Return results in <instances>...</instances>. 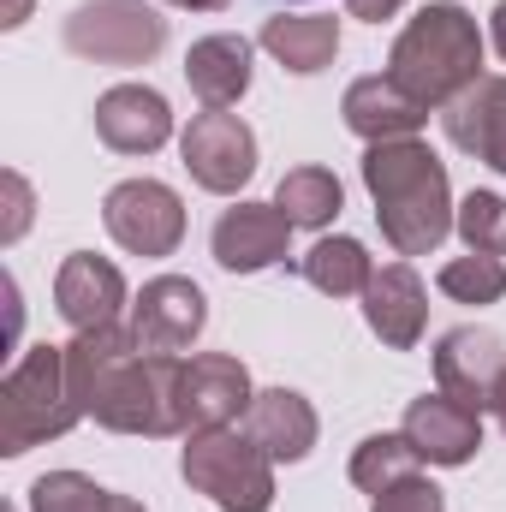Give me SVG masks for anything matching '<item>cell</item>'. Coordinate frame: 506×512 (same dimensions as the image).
<instances>
[{
    "mask_svg": "<svg viewBox=\"0 0 506 512\" xmlns=\"http://www.w3.org/2000/svg\"><path fill=\"white\" fill-rule=\"evenodd\" d=\"M30 512H143V501L90 483L84 471H48L30 483Z\"/></svg>",
    "mask_w": 506,
    "mask_h": 512,
    "instance_id": "cell-24",
    "label": "cell"
},
{
    "mask_svg": "<svg viewBox=\"0 0 506 512\" xmlns=\"http://www.w3.org/2000/svg\"><path fill=\"white\" fill-rule=\"evenodd\" d=\"M364 322L376 328V340L387 352H411L423 340V322H429V292L417 280L411 262H387L376 268V280L364 286Z\"/></svg>",
    "mask_w": 506,
    "mask_h": 512,
    "instance_id": "cell-15",
    "label": "cell"
},
{
    "mask_svg": "<svg viewBox=\"0 0 506 512\" xmlns=\"http://www.w3.org/2000/svg\"><path fill=\"white\" fill-rule=\"evenodd\" d=\"M209 328V298L197 280L185 274H155L137 304H131V340L143 352H161V358H179L197 334Z\"/></svg>",
    "mask_w": 506,
    "mask_h": 512,
    "instance_id": "cell-9",
    "label": "cell"
},
{
    "mask_svg": "<svg viewBox=\"0 0 506 512\" xmlns=\"http://www.w3.org/2000/svg\"><path fill=\"white\" fill-rule=\"evenodd\" d=\"M262 48H268L286 72L310 78V72L334 66V54H340V24H334V18H268V24H262Z\"/></svg>",
    "mask_w": 506,
    "mask_h": 512,
    "instance_id": "cell-21",
    "label": "cell"
},
{
    "mask_svg": "<svg viewBox=\"0 0 506 512\" xmlns=\"http://www.w3.org/2000/svg\"><path fill=\"white\" fill-rule=\"evenodd\" d=\"M316 405L304 399V393H292V387H268V393H256L251 411H245V435H251L256 447L280 465H298V459H310V447H316Z\"/></svg>",
    "mask_w": 506,
    "mask_h": 512,
    "instance_id": "cell-18",
    "label": "cell"
},
{
    "mask_svg": "<svg viewBox=\"0 0 506 512\" xmlns=\"http://www.w3.org/2000/svg\"><path fill=\"white\" fill-rule=\"evenodd\" d=\"M364 185L376 197L381 239L399 256H429L453 233V185H447V167L429 143H417V137L370 143Z\"/></svg>",
    "mask_w": 506,
    "mask_h": 512,
    "instance_id": "cell-2",
    "label": "cell"
},
{
    "mask_svg": "<svg viewBox=\"0 0 506 512\" xmlns=\"http://www.w3.org/2000/svg\"><path fill=\"white\" fill-rule=\"evenodd\" d=\"M66 48L96 66H143L167 48V18L143 0H84L66 18Z\"/></svg>",
    "mask_w": 506,
    "mask_h": 512,
    "instance_id": "cell-6",
    "label": "cell"
},
{
    "mask_svg": "<svg viewBox=\"0 0 506 512\" xmlns=\"http://www.w3.org/2000/svg\"><path fill=\"white\" fill-rule=\"evenodd\" d=\"M298 274H304L316 292H328V298H352V292H364V286L376 280L370 251H364L358 239H322V245H310V251L298 256Z\"/></svg>",
    "mask_w": 506,
    "mask_h": 512,
    "instance_id": "cell-22",
    "label": "cell"
},
{
    "mask_svg": "<svg viewBox=\"0 0 506 512\" xmlns=\"http://www.w3.org/2000/svg\"><path fill=\"white\" fill-rule=\"evenodd\" d=\"M441 126L453 137V149L477 155L483 167L506 173V78H477L465 96H453L441 108Z\"/></svg>",
    "mask_w": 506,
    "mask_h": 512,
    "instance_id": "cell-17",
    "label": "cell"
},
{
    "mask_svg": "<svg viewBox=\"0 0 506 512\" xmlns=\"http://www.w3.org/2000/svg\"><path fill=\"white\" fill-rule=\"evenodd\" d=\"M102 221L114 233V245H126L131 256H173L185 239V203L173 185L161 179H126L108 191Z\"/></svg>",
    "mask_w": 506,
    "mask_h": 512,
    "instance_id": "cell-8",
    "label": "cell"
},
{
    "mask_svg": "<svg viewBox=\"0 0 506 512\" xmlns=\"http://www.w3.org/2000/svg\"><path fill=\"white\" fill-rule=\"evenodd\" d=\"M54 310L72 322V334H90V328H114L120 310H126V280L108 256L72 251L54 274Z\"/></svg>",
    "mask_w": 506,
    "mask_h": 512,
    "instance_id": "cell-12",
    "label": "cell"
},
{
    "mask_svg": "<svg viewBox=\"0 0 506 512\" xmlns=\"http://www.w3.org/2000/svg\"><path fill=\"white\" fill-rule=\"evenodd\" d=\"M179 155H185V173L203 191L233 197V191L251 185V173H256V131L239 114H227V108H203L185 126V137H179Z\"/></svg>",
    "mask_w": 506,
    "mask_h": 512,
    "instance_id": "cell-7",
    "label": "cell"
},
{
    "mask_svg": "<svg viewBox=\"0 0 506 512\" xmlns=\"http://www.w3.org/2000/svg\"><path fill=\"white\" fill-rule=\"evenodd\" d=\"M96 137L120 155H155L173 137V108L149 84H120L96 102Z\"/></svg>",
    "mask_w": 506,
    "mask_h": 512,
    "instance_id": "cell-16",
    "label": "cell"
},
{
    "mask_svg": "<svg viewBox=\"0 0 506 512\" xmlns=\"http://www.w3.org/2000/svg\"><path fill=\"white\" fill-rule=\"evenodd\" d=\"M340 114H346V126L358 131L364 143H393V137H417V126L429 120V108L423 102H411L387 72L376 78H358L352 90H346V102H340Z\"/></svg>",
    "mask_w": 506,
    "mask_h": 512,
    "instance_id": "cell-19",
    "label": "cell"
},
{
    "mask_svg": "<svg viewBox=\"0 0 506 512\" xmlns=\"http://www.w3.org/2000/svg\"><path fill=\"white\" fill-rule=\"evenodd\" d=\"M405 477H417V447H411L405 429H399V435H370V441H358V453H352V483H358L364 495H381V489H393V483H405Z\"/></svg>",
    "mask_w": 506,
    "mask_h": 512,
    "instance_id": "cell-25",
    "label": "cell"
},
{
    "mask_svg": "<svg viewBox=\"0 0 506 512\" xmlns=\"http://www.w3.org/2000/svg\"><path fill=\"white\" fill-rule=\"evenodd\" d=\"M24 18H30V0H0V24L6 30H18Z\"/></svg>",
    "mask_w": 506,
    "mask_h": 512,
    "instance_id": "cell-31",
    "label": "cell"
},
{
    "mask_svg": "<svg viewBox=\"0 0 506 512\" xmlns=\"http://www.w3.org/2000/svg\"><path fill=\"white\" fill-rule=\"evenodd\" d=\"M340 203H346V191H340V179L328 167H292L280 179V191H274V209L292 227H328L340 215Z\"/></svg>",
    "mask_w": 506,
    "mask_h": 512,
    "instance_id": "cell-23",
    "label": "cell"
},
{
    "mask_svg": "<svg viewBox=\"0 0 506 512\" xmlns=\"http://www.w3.org/2000/svg\"><path fill=\"white\" fill-rule=\"evenodd\" d=\"M495 417H501V429H506V382H501V393H495Z\"/></svg>",
    "mask_w": 506,
    "mask_h": 512,
    "instance_id": "cell-34",
    "label": "cell"
},
{
    "mask_svg": "<svg viewBox=\"0 0 506 512\" xmlns=\"http://www.w3.org/2000/svg\"><path fill=\"white\" fill-rule=\"evenodd\" d=\"M185 84L197 90L203 108H233V102L251 90V42L233 36V30L191 42V54H185Z\"/></svg>",
    "mask_w": 506,
    "mask_h": 512,
    "instance_id": "cell-20",
    "label": "cell"
},
{
    "mask_svg": "<svg viewBox=\"0 0 506 512\" xmlns=\"http://www.w3.org/2000/svg\"><path fill=\"white\" fill-rule=\"evenodd\" d=\"M352 6V18H364V24H381V18H393L405 0H346Z\"/></svg>",
    "mask_w": 506,
    "mask_h": 512,
    "instance_id": "cell-30",
    "label": "cell"
},
{
    "mask_svg": "<svg viewBox=\"0 0 506 512\" xmlns=\"http://www.w3.org/2000/svg\"><path fill=\"white\" fill-rule=\"evenodd\" d=\"M256 387H251V370L227 352H203L185 364L179 376V429L197 435V429H233L245 411H251Z\"/></svg>",
    "mask_w": 506,
    "mask_h": 512,
    "instance_id": "cell-10",
    "label": "cell"
},
{
    "mask_svg": "<svg viewBox=\"0 0 506 512\" xmlns=\"http://www.w3.org/2000/svg\"><path fill=\"white\" fill-rule=\"evenodd\" d=\"M0 191H6V227H0V239H6V245H18V239H24V227H30V185H24L18 173H6V179H0Z\"/></svg>",
    "mask_w": 506,
    "mask_h": 512,
    "instance_id": "cell-29",
    "label": "cell"
},
{
    "mask_svg": "<svg viewBox=\"0 0 506 512\" xmlns=\"http://www.w3.org/2000/svg\"><path fill=\"white\" fill-rule=\"evenodd\" d=\"M209 245H215V262H221L227 274H256V268L286 262L292 221H286L274 203H233V209L215 221Z\"/></svg>",
    "mask_w": 506,
    "mask_h": 512,
    "instance_id": "cell-13",
    "label": "cell"
},
{
    "mask_svg": "<svg viewBox=\"0 0 506 512\" xmlns=\"http://www.w3.org/2000/svg\"><path fill=\"white\" fill-rule=\"evenodd\" d=\"M441 292L453 304H501L506 298V256H453L441 268Z\"/></svg>",
    "mask_w": 506,
    "mask_h": 512,
    "instance_id": "cell-26",
    "label": "cell"
},
{
    "mask_svg": "<svg viewBox=\"0 0 506 512\" xmlns=\"http://www.w3.org/2000/svg\"><path fill=\"white\" fill-rule=\"evenodd\" d=\"M84 417L72 376H66V346H30L18 370L0 382V453L18 459L54 435H66Z\"/></svg>",
    "mask_w": 506,
    "mask_h": 512,
    "instance_id": "cell-4",
    "label": "cell"
},
{
    "mask_svg": "<svg viewBox=\"0 0 506 512\" xmlns=\"http://www.w3.org/2000/svg\"><path fill=\"white\" fill-rule=\"evenodd\" d=\"M167 6H179V12H221V6H233V0H167Z\"/></svg>",
    "mask_w": 506,
    "mask_h": 512,
    "instance_id": "cell-32",
    "label": "cell"
},
{
    "mask_svg": "<svg viewBox=\"0 0 506 512\" xmlns=\"http://www.w3.org/2000/svg\"><path fill=\"white\" fill-rule=\"evenodd\" d=\"M66 376L84 405L114 435H179V358L143 352L131 328H90L66 346Z\"/></svg>",
    "mask_w": 506,
    "mask_h": 512,
    "instance_id": "cell-1",
    "label": "cell"
},
{
    "mask_svg": "<svg viewBox=\"0 0 506 512\" xmlns=\"http://www.w3.org/2000/svg\"><path fill=\"white\" fill-rule=\"evenodd\" d=\"M387 78L411 96V102H423V108H447L453 96H465L477 78H483V36H477V18L465 12V6H423L405 30H399V42H393V54H387Z\"/></svg>",
    "mask_w": 506,
    "mask_h": 512,
    "instance_id": "cell-3",
    "label": "cell"
},
{
    "mask_svg": "<svg viewBox=\"0 0 506 512\" xmlns=\"http://www.w3.org/2000/svg\"><path fill=\"white\" fill-rule=\"evenodd\" d=\"M185 483L209 495L221 512H268L274 507V459L239 429H197L179 459Z\"/></svg>",
    "mask_w": 506,
    "mask_h": 512,
    "instance_id": "cell-5",
    "label": "cell"
},
{
    "mask_svg": "<svg viewBox=\"0 0 506 512\" xmlns=\"http://www.w3.org/2000/svg\"><path fill=\"white\" fill-rule=\"evenodd\" d=\"M453 227H459V239H465L477 256H506V197H495V191H471V197L459 203Z\"/></svg>",
    "mask_w": 506,
    "mask_h": 512,
    "instance_id": "cell-27",
    "label": "cell"
},
{
    "mask_svg": "<svg viewBox=\"0 0 506 512\" xmlns=\"http://www.w3.org/2000/svg\"><path fill=\"white\" fill-rule=\"evenodd\" d=\"M405 435H411L417 459H429V465H471L483 447V411H471L447 393H423L405 405Z\"/></svg>",
    "mask_w": 506,
    "mask_h": 512,
    "instance_id": "cell-14",
    "label": "cell"
},
{
    "mask_svg": "<svg viewBox=\"0 0 506 512\" xmlns=\"http://www.w3.org/2000/svg\"><path fill=\"white\" fill-rule=\"evenodd\" d=\"M370 512H447V501H441V489L429 477H405V483L381 489Z\"/></svg>",
    "mask_w": 506,
    "mask_h": 512,
    "instance_id": "cell-28",
    "label": "cell"
},
{
    "mask_svg": "<svg viewBox=\"0 0 506 512\" xmlns=\"http://www.w3.org/2000/svg\"><path fill=\"white\" fill-rule=\"evenodd\" d=\"M435 382L447 399L471 405V411H495V393L506 382V346L489 328H453L435 346Z\"/></svg>",
    "mask_w": 506,
    "mask_h": 512,
    "instance_id": "cell-11",
    "label": "cell"
},
{
    "mask_svg": "<svg viewBox=\"0 0 506 512\" xmlns=\"http://www.w3.org/2000/svg\"><path fill=\"white\" fill-rule=\"evenodd\" d=\"M495 48H501V60H506V0L495 6Z\"/></svg>",
    "mask_w": 506,
    "mask_h": 512,
    "instance_id": "cell-33",
    "label": "cell"
}]
</instances>
